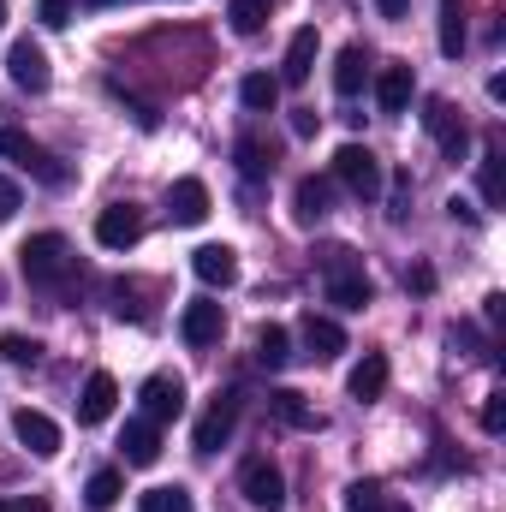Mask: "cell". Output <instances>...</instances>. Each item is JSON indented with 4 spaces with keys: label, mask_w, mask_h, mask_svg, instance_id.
I'll use <instances>...</instances> for the list:
<instances>
[{
    "label": "cell",
    "mask_w": 506,
    "mask_h": 512,
    "mask_svg": "<svg viewBox=\"0 0 506 512\" xmlns=\"http://www.w3.org/2000/svg\"><path fill=\"white\" fill-rule=\"evenodd\" d=\"M322 268H328V304H340V310H370L376 286H370V274L358 268V256L346 251V245L322 251Z\"/></svg>",
    "instance_id": "cell-1"
},
{
    "label": "cell",
    "mask_w": 506,
    "mask_h": 512,
    "mask_svg": "<svg viewBox=\"0 0 506 512\" xmlns=\"http://www.w3.org/2000/svg\"><path fill=\"white\" fill-rule=\"evenodd\" d=\"M18 268H24L30 286H60V280L72 274V245H66L60 233H36V239H24Z\"/></svg>",
    "instance_id": "cell-2"
},
{
    "label": "cell",
    "mask_w": 506,
    "mask_h": 512,
    "mask_svg": "<svg viewBox=\"0 0 506 512\" xmlns=\"http://www.w3.org/2000/svg\"><path fill=\"white\" fill-rule=\"evenodd\" d=\"M0 155H6V161H18V167H24L30 179H42V185H54V191H60V185L72 179V167H66L60 155H48V149H42L36 137H24L18 126H6V131H0Z\"/></svg>",
    "instance_id": "cell-3"
},
{
    "label": "cell",
    "mask_w": 506,
    "mask_h": 512,
    "mask_svg": "<svg viewBox=\"0 0 506 512\" xmlns=\"http://www.w3.org/2000/svg\"><path fill=\"white\" fill-rule=\"evenodd\" d=\"M334 179H340L352 197H376L381 191V161L364 149V143H340V155H334Z\"/></svg>",
    "instance_id": "cell-4"
},
{
    "label": "cell",
    "mask_w": 506,
    "mask_h": 512,
    "mask_svg": "<svg viewBox=\"0 0 506 512\" xmlns=\"http://www.w3.org/2000/svg\"><path fill=\"white\" fill-rule=\"evenodd\" d=\"M239 495H245L256 512H280L286 507V477H280V465H268V459H245V471H239Z\"/></svg>",
    "instance_id": "cell-5"
},
{
    "label": "cell",
    "mask_w": 506,
    "mask_h": 512,
    "mask_svg": "<svg viewBox=\"0 0 506 512\" xmlns=\"http://www.w3.org/2000/svg\"><path fill=\"white\" fill-rule=\"evenodd\" d=\"M6 78H12L24 96H42L54 72H48V54H42L30 36H24V42H12V54H6Z\"/></svg>",
    "instance_id": "cell-6"
},
{
    "label": "cell",
    "mask_w": 506,
    "mask_h": 512,
    "mask_svg": "<svg viewBox=\"0 0 506 512\" xmlns=\"http://www.w3.org/2000/svg\"><path fill=\"white\" fill-rule=\"evenodd\" d=\"M239 429V393H221L203 417H197V453H221Z\"/></svg>",
    "instance_id": "cell-7"
},
{
    "label": "cell",
    "mask_w": 506,
    "mask_h": 512,
    "mask_svg": "<svg viewBox=\"0 0 506 512\" xmlns=\"http://www.w3.org/2000/svg\"><path fill=\"white\" fill-rule=\"evenodd\" d=\"M137 239H143V215H137L131 203H114V209L96 215V245H102V251H131Z\"/></svg>",
    "instance_id": "cell-8"
},
{
    "label": "cell",
    "mask_w": 506,
    "mask_h": 512,
    "mask_svg": "<svg viewBox=\"0 0 506 512\" xmlns=\"http://www.w3.org/2000/svg\"><path fill=\"white\" fill-rule=\"evenodd\" d=\"M12 435H18L36 459H54V453H60V423H54L48 411H30V405L12 411Z\"/></svg>",
    "instance_id": "cell-9"
},
{
    "label": "cell",
    "mask_w": 506,
    "mask_h": 512,
    "mask_svg": "<svg viewBox=\"0 0 506 512\" xmlns=\"http://www.w3.org/2000/svg\"><path fill=\"white\" fill-rule=\"evenodd\" d=\"M137 399H143V417H149V423H173V417L185 411V382L161 370V376H149V382H143Z\"/></svg>",
    "instance_id": "cell-10"
},
{
    "label": "cell",
    "mask_w": 506,
    "mask_h": 512,
    "mask_svg": "<svg viewBox=\"0 0 506 512\" xmlns=\"http://www.w3.org/2000/svg\"><path fill=\"white\" fill-rule=\"evenodd\" d=\"M316 48H322V36H316V24H304V30H292V42H286V60H280V84H310V72H316Z\"/></svg>",
    "instance_id": "cell-11"
},
{
    "label": "cell",
    "mask_w": 506,
    "mask_h": 512,
    "mask_svg": "<svg viewBox=\"0 0 506 512\" xmlns=\"http://www.w3.org/2000/svg\"><path fill=\"white\" fill-rule=\"evenodd\" d=\"M167 215H173V227H203L209 221V185L203 179H173Z\"/></svg>",
    "instance_id": "cell-12"
},
{
    "label": "cell",
    "mask_w": 506,
    "mask_h": 512,
    "mask_svg": "<svg viewBox=\"0 0 506 512\" xmlns=\"http://www.w3.org/2000/svg\"><path fill=\"white\" fill-rule=\"evenodd\" d=\"M221 328H227V316H221L215 298H197V304H185V316H179V334H185V346H197V352L215 346Z\"/></svg>",
    "instance_id": "cell-13"
},
{
    "label": "cell",
    "mask_w": 506,
    "mask_h": 512,
    "mask_svg": "<svg viewBox=\"0 0 506 512\" xmlns=\"http://www.w3.org/2000/svg\"><path fill=\"white\" fill-rule=\"evenodd\" d=\"M114 399H120V382H114L108 370H96V376L84 382V393H78V423H84V429L108 423V417H114Z\"/></svg>",
    "instance_id": "cell-14"
},
{
    "label": "cell",
    "mask_w": 506,
    "mask_h": 512,
    "mask_svg": "<svg viewBox=\"0 0 506 512\" xmlns=\"http://www.w3.org/2000/svg\"><path fill=\"white\" fill-rule=\"evenodd\" d=\"M191 268H197L203 286H221V292H227V286L239 280V251H233V245H197V251H191Z\"/></svg>",
    "instance_id": "cell-15"
},
{
    "label": "cell",
    "mask_w": 506,
    "mask_h": 512,
    "mask_svg": "<svg viewBox=\"0 0 506 512\" xmlns=\"http://www.w3.org/2000/svg\"><path fill=\"white\" fill-rule=\"evenodd\" d=\"M328 203H334V185H328V179H316V173H310V179H298V185H292V221H298V227L328 221Z\"/></svg>",
    "instance_id": "cell-16"
},
{
    "label": "cell",
    "mask_w": 506,
    "mask_h": 512,
    "mask_svg": "<svg viewBox=\"0 0 506 512\" xmlns=\"http://www.w3.org/2000/svg\"><path fill=\"white\" fill-rule=\"evenodd\" d=\"M298 334H304V346H310V358H322V364L346 352V328H340L334 316H316V310H310V316L298 322Z\"/></svg>",
    "instance_id": "cell-17"
},
{
    "label": "cell",
    "mask_w": 506,
    "mask_h": 512,
    "mask_svg": "<svg viewBox=\"0 0 506 512\" xmlns=\"http://www.w3.org/2000/svg\"><path fill=\"white\" fill-rule=\"evenodd\" d=\"M411 90H417V78H411V66H381L376 72V102H381V114H405L411 108Z\"/></svg>",
    "instance_id": "cell-18"
},
{
    "label": "cell",
    "mask_w": 506,
    "mask_h": 512,
    "mask_svg": "<svg viewBox=\"0 0 506 512\" xmlns=\"http://www.w3.org/2000/svg\"><path fill=\"white\" fill-rule=\"evenodd\" d=\"M268 411H274L286 429H322V417H316V411L304 405V393H292V387H274V393H268Z\"/></svg>",
    "instance_id": "cell-19"
},
{
    "label": "cell",
    "mask_w": 506,
    "mask_h": 512,
    "mask_svg": "<svg viewBox=\"0 0 506 512\" xmlns=\"http://www.w3.org/2000/svg\"><path fill=\"white\" fill-rule=\"evenodd\" d=\"M120 453H126V465H155V459H161V435H155L149 417H143V423H126Z\"/></svg>",
    "instance_id": "cell-20"
},
{
    "label": "cell",
    "mask_w": 506,
    "mask_h": 512,
    "mask_svg": "<svg viewBox=\"0 0 506 512\" xmlns=\"http://www.w3.org/2000/svg\"><path fill=\"white\" fill-rule=\"evenodd\" d=\"M364 78H370V54L352 42V48H340V60H334V90L340 96H358L364 90Z\"/></svg>",
    "instance_id": "cell-21"
},
{
    "label": "cell",
    "mask_w": 506,
    "mask_h": 512,
    "mask_svg": "<svg viewBox=\"0 0 506 512\" xmlns=\"http://www.w3.org/2000/svg\"><path fill=\"white\" fill-rule=\"evenodd\" d=\"M346 387H352V399H358V405L381 399V393H387V358H381V352H370V358L352 370V382H346Z\"/></svg>",
    "instance_id": "cell-22"
},
{
    "label": "cell",
    "mask_w": 506,
    "mask_h": 512,
    "mask_svg": "<svg viewBox=\"0 0 506 512\" xmlns=\"http://www.w3.org/2000/svg\"><path fill=\"white\" fill-rule=\"evenodd\" d=\"M256 364H268V370H286L292 364V340H286L280 322H262L256 328Z\"/></svg>",
    "instance_id": "cell-23"
},
{
    "label": "cell",
    "mask_w": 506,
    "mask_h": 512,
    "mask_svg": "<svg viewBox=\"0 0 506 512\" xmlns=\"http://www.w3.org/2000/svg\"><path fill=\"white\" fill-rule=\"evenodd\" d=\"M506 155L501 149H483V161H477V185H483V203L489 209H506Z\"/></svg>",
    "instance_id": "cell-24"
},
{
    "label": "cell",
    "mask_w": 506,
    "mask_h": 512,
    "mask_svg": "<svg viewBox=\"0 0 506 512\" xmlns=\"http://www.w3.org/2000/svg\"><path fill=\"white\" fill-rule=\"evenodd\" d=\"M441 54L447 60L465 54V0H441Z\"/></svg>",
    "instance_id": "cell-25"
},
{
    "label": "cell",
    "mask_w": 506,
    "mask_h": 512,
    "mask_svg": "<svg viewBox=\"0 0 506 512\" xmlns=\"http://www.w3.org/2000/svg\"><path fill=\"white\" fill-rule=\"evenodd\" d=\"M239 102H245L251 114H274V102H280V78H268V72H251V78L239 84Z\"/></svg>",
    "instance_id": "cell-26"
},
{
    "label": "cell",
    "mask_w": 506,
    "mask_h": 512,
    "mask_svg": "<svg viewBox=\"0 0 506 512\" xmlns=\"http://www.w3.org/2000/svg\"><path fill=\"white\" fill-rule=\"evenodd\" d=\"M233 155H239V173H245V179H262V173L274 167V149H268L262 137H239Z\"/></svg>",
    "instance_id": "cell-27"
},
{
    "label": "cell",
    "mask_w": 506,
    "mask_h": 512,
    "mask_svg": "<svg viewBox=\"0 0 506 512\" xmlns=\"http://www.w3.org/2000/svg\"><path fill=\"white\" fill-rule=\"evenodd\" d=\"M120 489H126V477H120V471H96V477L84 483V501H90L96 512H108L114 501H120Z\"/></svg>",
    "instance_id": "cell-28"
},
{
    "label": "cell",
    "mask_w": 506,
    "mask_h": 512,
    "mask_svg": "<svg viewBox=\"0 0 506 512\" xmlns=\"http://www.w3.org/2000/svg\"><path fill=\"white\" fill-rule=\"evenodd\" d=\"M191 507H197V501H191L185 483H161V489L143 495V512H191Z\"/></svg>",
    "instance_id": "cell-29"
},
{
    "label": "cell",
    "mask_w": 506,
    "mask_h": 512,
    "mask_svg": "<svg viewBox=\"0 0 506 512\" xmlns=\"http://www.w3.org/2000/svg\"><path fill=\"white\" fill-rule=\"evenodd\" d=\"M0 358L18 364V370H36V364H42V346H36L30 334H0Z\"/></svg>",
    "instance_id": "cell-30"
},
{
    "label": "cell",
    "mask_w": 506,
    "mask_h": 512,
    "mask_svg": "<svg viewBox=\"0 0 506 512\" xmlns=\"http://www.w3.org/2000/svg\"><path fill=\"white\" fill-rule=\"evenodd\" d=\"M227 18H233L239 36H262V24H268V0H233Z\"/></svg>",
    "instance_id": "cell-31"
},
{
    "label": "cell",
    "mask_w": 506,
    "mask_h": 512,
    "mask_svg": "<svg viewBox=\"0 0 506 512\" xmlns=\"http://www.w3.org/2000/svg\"><path fill=\"white\" fill-rule=\"evenodd\" d=\"M381 501H387L381 483H352L346 489V512H381Z\"/></svg>",
    "instance_id": "cell-32"
},
{
    "label": "cell",
    "mask_w": 506,
    "mask_h": 512,
    "mask_svg": "<svg viewBox=\"0 0 506 512\" xmlns=\"http://www.w3.org/2000/svg\"><path fill=\"white\" fill-rule=\"evenodd\" d=\"M441 155H447L453 167H459V161L471 155V131H465V120H453V126L441 131Z\"/></svg>",
    "instance_id": "cell-33"
},
{
    "label": "cell",
    "mask_w": 506,
    "mask_h": 512,
    "mask_svg": "<svg viewBox=\"0 0 506 512\" xmlns=\"http://www.w3.org/2000/svg\"><path fill=\"white\" fill-rule=\"evenodd\" d=\"M36 18H42L48 30H66V24H72V0H36Z\"/></svg>",
    "instance_id": "cell-34"
},
{
    "label": "cell",
    "mask_w": 506,
    "mask_h": 512,
    "mask_svg": "<svg viewBox=\"0 0 506 512\" xmlns=\"http://www.w3.org/2000/svg\"><path fill=\"white\" fill-rule=\"evenodd\" d=\"M483 429H489V435L506 429V393H489V399H483Z\"/></svg>",
    "instance_id": "cell-35"
},
{
    "label": "cell",
    "mask_w": 506,
    "mask_h": 512,
    "mask_svg": "<svg viewBox=\"0 0 506 512\" xmlns=\"http://www.w3.org/2000/svg\"><path fill=\"white\" fill-rule=\"evenodd\" d=\"M405 286H411V292H435V268H429V262H411V268H405Z\"/></svg>",
    "instance_id": "cell-36"
},
{
    "label": "cell",
    "mask_w": 506,
    "mask_h": 512,
    "mask_svg": "<svg viewBox=\"0 0 506 512\" xmlns=\"http://www.w3.org/2000/svg\"><path fill=\"white\" fill-rule=\"evenodd\" d=\"M18 203H24V197H18V185L0 173V221H12V215H18Z\"/></svg>",
    "instance_id": "cell-37"
},
{
    "label": "cell",
    "mask_w": 506,
    "mask_h": 512,
    "mask_svg": "<svg viewBox=\"0 0 506 512\" xmlns=\"http://www.w3.org/2000/svg\"><path fill=\"white\" fill-rule=\"evenodd\" d=\"M447 215H453V221H465V227H477V221H483V215H477L465 197H453V203H447Z\"/></svg>",
    "instance_id": "cell-38"
},
{
    "label": "cell",
    "mask_w": 506,
    "mask_h": 512,
    "mask_svg": "<svg viewBox=\"0 0 506 512\" xmlns=\"http://www.w3.org/2000/svg\"><path fill=\"white\" fill-rule=\"evenodd\" d=\"M292 131H298V137H316V108H298V114H292Z\"/></svg>",
    "instance_id": "cell-39"
},
{
    "label": "cell",
    "mask_w": 506,
    "mask_h": 512,
    "mask_svg": "<svg viewBox=\"0 0 506 512\" xmlns=\"http://www.w3.org/2000/svg\"><path fill=\"white\" fill-rule=\"evenodd\" d=\"M376 6H381V18H393V24L411 18V0H376Z\"/></svg>",
    "instance_id": "cell-40"
},
{
    "label": "cell",
    "mask_w": 506,
    "mask_h": 512,
    "mask_svg": "<svg viewBox=\"0 0 506 512\" xmlns=\"http://www.w3.org/2000/svg\"><path fill=\"white\" fill-rule=\"evenodd\" d=\"M0 512H48V501H0Z\"/></svg>",
    "instance_id": "cell-41"
},
{
    "label": "cell",
    "mask_w": 506,
    "mask_h": 512,
    "mask_svg": "<svg viewBox=\"0 0 506 512\" xmlns=\"http://www.w3.org/2000/svg\"><path fill=\"white\" fill-rule=\"evenodd\" d=\"M483 304H489V310H483V316H489V322H501V316H506V298H501V292H489V298H483Z\"/></svg>",
    "instance_id": "cell-42"
},
{
    "label": "cell",
    "mask_w": 506,
    "mask_h": 512,
    "mask_svg": "<svg viewBox=\"0 0 506 512\" xmlns=\"http://www.w3.org/2000/svg\"><path fill=\"white\" fill-rule=\"evenodd\" d=\"M381 512H411V507H399V501H393V495H387V501H381Z\"/></svg>",
    "instance_id": "cell-43"
},
{
    "label": "cell",
    "mask_w": 506,
    "mask_h": 512,
    "mask_svg": "<svg viewBox=\"0 0 506 512\" xmlns=\"http://www.w3.org/2000/svg\"><path fill=\"white\" fill-rule=\"evenodd\" d=\"M0 24H6V0H0Z\"/></svg>",
    "instance_id": "cell-44"
}]
</instances>
